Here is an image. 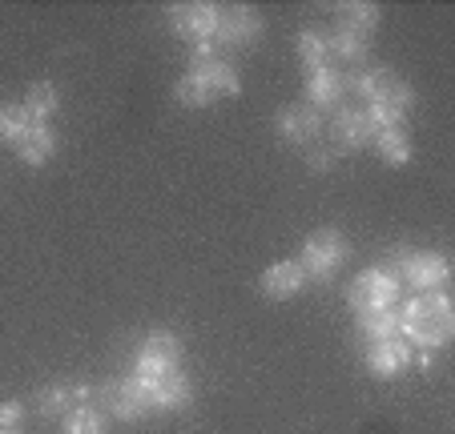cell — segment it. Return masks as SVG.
<instances>
[{
	"mask_svg": "<svg viewBox=\"0 0 455 434\" xmlns=\"http://www.w3.org/2000/svg\"><path fill=\"white\" fill-rule=\"evenodd\" d=\"M451 330H455V310L443 289H431L423 298L407 302L403 314H399V334H407L423 350H439L451 338Z\"/></svg>",
	"mask_w": 455,
	"mask_h": 434,
	"instance_id": "obj_1",
	"label": "cell"
},
{
	"mask_svg": "<svg viewBox=\"0 0 455 434\" xmlns=\"http://www.w3.org/2000/svg\"><path fill=\"white\" fill-rule=\"evenodd\" d=\"M347 89H355V93L363 97L367 105H383V109L399 113V117H407L415 105V93L407 81H399L391 68H363V73H355V77H347Z\"/></svg>",
	"mask_w": 455,
	"mask_h": 434,
	"instance_id": "obj_2",
	"label": "cell"
},
{
	"mask_svg": "<svg viewBox=\"0 0 455 434\" xmlns=\"http://www.w3.org/2000/svg\"><path fill=\"white\" fill-rule=\"evenodd\" d=\"M343 262H347V241L339 230H315L299 257L307 281H331V273H339Z\"/></svg>",
	"mask_w": 455,
	"mask_h": 434,
	"instance_id": "obj_3",
	"label": "cell"
},
{
	"mask_svg": "<svg viewBox=\"0 0 455 434\" xmlns=\"http://www.w3.org/2000/svg\"><path fill=\"white\" fill-rule=\"evenodd\" d=\"M347 298L359 314H371V310H391V302L399 298V278L387 270H363L359 278L351 281Z\"/></svg>",
	"mask_w": 455,
	"mask_h": 434,
	"instance_id": "obj_4",
	"label": "cell"
},
{
	"mask_svg": "<svg viewBox=\"0 0 455 434\" xmlns=\"http://www.w3.org/2000/svg\"><path fill=\"white\" fill-rule=\"evenodd\" d=\"M395 270L403 273L411 286H419L423 294H431V289H443L447 273H451V265H447L443 254H435V249H399L395 254Z\"/></svg>",
	"mask_w": 455,
	"mask_h": 434,
	"instance_id": "obj_5",
	"label": "cell"
},
{
	"mask_svg": "<svg viewBox=\"0 0 455 434\" xmlns=\"http://www.w3.org/2000/svg\"><path fill=\"white\" fill-rule=\"evenodd\" d=\"M262 36V17L250 4H234V9H218L214 28V49H246Z\"/></svg>",
	"mask_w": 455,
	"mask_h": 434,
	"instance_id": "obj_6",
	"label": "cell"
},
{
	"mask_svg": "<svg viewBox=\"0 0 455 434\" xmlns=\"http://www.w3.org/2000/svg\"><path fill=\"white\" fill-rule=\"evenodd\" d=\"M170 25L178 36H186L189 44H206L214 41L218 28V4H206V0H189V4H173L170 9Z\"/></svg>",
	"mask_w": 455,
	"mask_h": 434,
	"instance_id": "obj_7",
	"label": "cell"
},
{
	"mask_svg": "<svg viewBox=\"0 0 455 434\" xmlns=\"http://www.w3.org/2000/svg\"><path fill=\"white\" fill-rule=\"evenodd\" d=\"M101 402L105 410H109L113 418H141L149 406V394H146V383H141L138 375H129V378H113V383L101 386Z\"/></svg>",
	"mask_w": 455,
	"mask_h": 434,
	"instance_id": "obj_8",
	"label": "cell"
},
{
	"mask_svg": "<svg viewBox=\"0 0 455 434\" xmlns=\"http://www.w3.org/2000/svg\"><path fill=\"white\" fill-rule=\"evenodd\" d=\"M181 362V342L178 334L170 330H154L138 350V378H157V375H170L178 370Z\"/></svg>",
	"mask_w": 455,
	"mask_h": 434,
	"instance_id": "obj_9",
	"label": "cell"
},
{
	"mask_svg": "<svg viewBox=\"0 0 455 434\" xmlns=\"http://www.w3.org/2000/svg\"><path fill=\"white\" fill-rule=\"evenodd\" d=\"M278 133L294 145H315L318 133H323V113L315 105H286L278 113Z\"/></svg>",
	"mask_w": 455,
	"mask_h": 434,
	"instance_id": "obj_10",
	"label": "cell"
},
{
	"mask_svg": "<svg viewBox=\"0 0 455 434\" xmlns=\"http://www.w3.org/2000/svg\"><path fill=\"white\" fill-rule=\"evenodd\" d=\"M12 149H17V157L25 165H44L57 154V133H52L44 121H28V125L20 129V137L12 141Z\"/></svg>",
	"mask_w": 455,
	"mask_h": 434,
	"instance_id": "obj_11",
	"label": "cell"
},
{
	"mask_svg": "<svg viewBox=\"0 0 455 434\" xmlns=\"http://www.w3.org/2000/svg\"><path fill=\"white\" fill-rule=\"evenodd\" d=\"M331 137H335L339 149H363V145H371V125H367V113L359 109V105H343V109L335 113V121H331Z\"/></svg>",
	"mask_w": 455,
	"mask_h": 434,
	"instance_id": "obj_12",
	"label": "cell"
},
{
	"mask_svg": "<svg viewBox=\"0 0 455 434\" xmlns=\"http://www.w3.org/2000/svg\"><path fill=\"white\" fill-rule=\"evenodd\" d=\"M347 93V77L339 68L323 65V68H310V81H307V105H315L318 113L323 109H335Z\"/></svg>",
	"mask_w": 455,
	"mask_h": 434,
	"instance_id": "obj_13",
	"label": "cell"
},
{
	"mask_svg": "<svg viewBox=\"0 0 455 434\" xmlns=\"http://www.w3.org/2000/svg\"><path fill=\"white\" fill-rule=\"evenodd\" d=\"M149 394V406L157 410H181L189 402V378L181 370H170V375H157V378H141Z\"/></svg>",
	"mask_w": 455,
	"mask_h": 434,
	"instance_id": "obj_14",
	"label": "cell"
},
{
	"mask_svg": "<svg viewBox=\"0 0 455 434\" xmlns=\"http://www.w3.org/2000/svg\"><path fill=\"white\" fill-rule=\"evenodd\" d=\"M407 362H411V346H407L403 338H391V342H375V346H367V370L375 378H395Z\"/></svg>",
	"mask_w": 455,
	"mask_h": 434,
	"instance_id": "obj_15",
	"label": "cell"
},
{
	"mask_svg": "<svg viewBox=\"0 0 455 434\" xmlns=\"http://www.w3.org/2000/svg\"><path fill=\"white\" fill-rule=\"evenodd\" d=\"M302 286H307V273H302L299 262H275L262 273V289L270 298H294Z\"/></svg>",
	"mask_w": 455,
	"mask_h": 434,
	"instance_id": "obj_16",
	"label": "cell"
},
{
	"mask_svg": "<svg viewBox=\"0 0 455 434\" xmlns=\"http://www.w3.org/2000/svg\"><path fill=\"white\" fill-rule=\"evenodd\" d=\"M371 145L379 149V157H383L387 165H407L411 162V137H407V129L403 125H395V129H379L375 137H371Z\"/></svg>",
	"mask_w": 455,
	"mask_h": 434,
	"instance_id": "obj_17",
	"label": "cell"
},
{
	"mask_svg": "<svg viewBox=\"0 0 455 434\" xmlns=\"http://www.w3.org/2000/svg\"><path fill=\"white\" fill-rule=\"evenodd\" d=\"M359 334L367 346L399 338V314L395 310H371V314H359Z\"/></svg>",
	"mask_w": 455,
	"mask_h": 434,
	"instance_id": "obj_18",
	"label": "cell"
},
{
	"mask_svg": "<svg viewBox=\"0 0 455 434\" xmlns=\"http://www.w3.org/2000/svg\"><path fill=\"white\" fill-rule=\"evenodd\" d=\"M57 105H60L57 89H52L49 81H36V85L25 93L20 109H25V117H28V121H44V125H49V117L57 113Z\"/></svg>",
	"mask_w": 455,
	"mask_h": 434,
	"instance_id": "obj_19",
	"label": "cell"
},
{
	"mask_svg": "<svg viewBox=\"0 0 455 434\" xmlns=\"http://www.w3.org/2000/svg\"><path fill=\"white\" fill-rule=\"evenodd\" d=\"M367 41H371V36L355 33V28H347V25H335L327 33L331 52H339L343 60H363V57H367Z\"/></svg>",
	"mask_w": 455,
	"mask_h": 434,
	"instance_id": "obj_20",
	"label": "cell"
},
{
	"mask_svg": "<svg viewBox=\"0 0 455 434\" xmlns=\"http://www.w3.org/2000/svg\"><path fill=\"white\" fill-rule=\"evenodd\" d=\"M335 12H339V20L335 25H347V28H355V33H363V36H371L379 28V9L375 4H335Z\"/></svg>",
	"mask_w": 455,
	"mask_h": 434,
	"instance_id": "obj_21",
	"label": "cell"
},
{
	"mask_svg": "<svg viewBox=\"0 0 455 434\" xmlns=\"http://www.w3.org/2000/svg\"><path fill=\"white\" fill-rule=\"evenodd\" d=\"M178 101H181V105H189V109H206V105H210V101H218V97H214V89L206 85V77L189 68L186 77L178 81Z\"/></svg>",
	"mask_w": 455,
	"mask_h": 434,
	"instance_id": "obj_22",
	"label": "cell"
},
{
	"mask_svg": "<svg viewBox=\"0 0 455 434\" xmlns=\"http://www.w3.org/2000/svg\"><path fill=\"white\" fill-rule=\"evenodd\" d=\"M299 57L307 60V68H323L331 57V44L323 28H302L299 33Z\"/></svg>",
	"mask_w": 455,
	"mask_h": 434,
	"instance_id": "obj_23",
	"label": "cell"
},
{
	"mask_svg": "<svg viewBox=\"0 0 455 434\" xmlns=\"http://www.w3.org/2000/svg\"><path fill=\"white\" fill-rule=\"evenodd\" d=\"M65 434H105V414L93 406H73L65 418Z\"/></svg>",
	"mask_w": 455,
	"mask_h": 434,
	"instance_id": "obj_24",
	"label": "cell"
},
{
	"mask_svg": "<svg viewBox=\"0 0 455 434\" xmlns=\"http://www.w3.org/2000/svg\"><path fill=\"white\" fill-rule=\"evenodd\" d=\"M25 125H28V117H25V109H20V105L0 101V141H17Z\"/></svg>",
	"mask_w": 455,
	"mask_h": 434,
	"instance_id": "obj_25",
	"label": "cell"
},
{
	"mask_svg": "<svg viewBox=\"0 0 455 434\" xmlns=\"http://www.w3.org/2000/svg\"><path fill=\"white\" fill-rule=\"evenodd\" d=\"M69 386H49V391L36 394V406H41V414H60V410H69Z\"/></svg>",
	"mask_w": 455,
	"mask_h": 434,
	"instance_id": "obj_26",
	"label": "cell"
},
{
	"mask_svg": "<svg viewBox=\"0 0 455 434\" xmlns=\"http://www.w3.org/2000/svg\"><path fill=\"white\" fill-rule=\"evenodd\" d=\"M335 149H323V145H307V162L310 170H335Z\"/></svg>",
	"mask_w": 455,
	"mask_h": 434,
	"instance_id": "obj_27",
	"label": "cell"
},
{
	"mask_svg": "<svg viewBox=\"0 0 455 434\" xmlns=\"http://www.w3.org/2000/svg\"><path fill=\"white\" fill-rule=\"evenodd\" d=\"M20 414H25V410H20V402H4V406H0V430H17Z\"/></svg>",
	"mask_w": 455,
	"mask_h": 434,
	"instance_id": "obj_28",
	"label": "cell"
},
{
	"mask_svg": "<svg viewBox=\"0 0 455 434\" xmlns=\"http://www.w3.org/2000/svg\"><path fill=\"white\" fill-rule=\"evenodd\" d=\"M0 434H17V430H0Z\"/></svg>",
	"mask_w": 455,
	"mask_h": 434,
	"instance_id": "obj_29",
	"label": "cell"
}]
</instances>
